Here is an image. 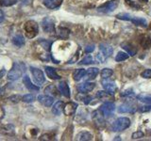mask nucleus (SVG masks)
Wrapping results in <instances>:
<instances>
[{
  "mask_svg": "<svg viewBox=\"0 0 151 141\" xmlns=\"http://www.w3.org/2000/svg\"><path fill=\"white\" fill-rule=\"evenodd\" d=\"M25 72L26 65L23 62H15L8 73V78L11 81H15V80H18L20 77H22Z\"/></svg>",
  "mask_w": 151,
  "mask_h": 141,
  "instance_id": "nucleus-1",
  "label": "nucleus"
},
{
  "mask_svg": "<svg viewBox=\"0 0 151 141\" xmlns=\"http://www.w3.org/2000/svg\"><path fill=\"white\" fill-rule=\"evenodd\" d=\"M24 30L27 39H33L39 33V26L35 21L28 20L24 24Z\"/></svg>",
  "mask_w": 151,
  "mask_h": 141,
  "instance_id": "nucleus-2",
  "label": "nucleus"
},
{
  "mask_svg": "<svg viewBox=\"0 0 151 141\" xmlns=\"http://www.w3.org/2000/svg\"><path fill=\"white\" fill-rule=\"evenodd\" d=\"M130 126V120L129 118L122 117L118 118V119L113 121V123L111 124V131L113 132H121L124 131L127 128H129Z\"/></svg>",
  "mask_w": 151,
  "mask_h": 141,
  "instance_id": "nucleus-3",
  "label": "nucleus"
},
{
  "mask_svg": "<svg viewBox=\"0 0 151 141\" xmlns=\"http://www.w3.org/2000/svg\"><path fill=\"white\" fill-rule=\"evenodd\" d=\"M29 70H30V73L32 74L33 80H34V82L37 86H41L42 83H45V74L40 69L32 67L31 66V67H29Z\"/></svg>",
  "mask_w": 151,
  "mask_h": 141,
  "instance_id": "nucleus-4",
  "label": "nucleus"
},
{
  "mask_svg": "<svg viewBox=\"0 0 151 141\" xmlns=\"http://www.w3.org/2000/svg\"><path fill=\"white\" fill-rule=\"evenodd\" d=\"M42 27L45 33L52 34L55 32V20L52 17H45L42 21Z\"/></svg>",
  "mask_w": 151,
  "mask_h": 141,
  "instance_id": "nucleus-5",
  "label": "nucleus"
},
{
  "mask_svg": "<svg viewBox=\"0 0 151 141\" xmlns=\"http://www.w3.org/2000/svg\"><path fill=\"white\" fill-rule=\"evenodd\" d=\"M99 110L102 113L103 116L105 117H110L113 114V112L115 110V105L111 102H106L100 106Z\"/></svg>",
  "mask_w": 151,
  "mask_h": 141,
  "instance_id": "nucleus-6",
  "label": "nucleus"
},
{
  "mask_svg": "<svg viewBox=\"0 0 151 141\" xmlns=\"http://www.w3.org/2000/svg\"><path fill=\"white\" fill-rule=\"evenodd\" d=\"M118 6V2L116 0H113V1H110V2H107L106 4L102 5L100 6L97 11L99 12H103V13H109V12H112L113 11H115L116 8Z\"/></svg>",
  "mask_w": 151,
  "mask_h": 141,
  "instance_id": "nucleus-7",
  "label": "nucleus"
},
{
  "mask_svg": "<svg viewBox=\"0 0 151 141\" xmlns=\"http://www.w3.org/2000/svg\"><path fill=\"white\" fill-rule=\"evenodd\" d=\"M96 88V84L94 83H92V82H85V83H82L78 86V90L80 92V93H88L90 91H92L93 89Z\"/></svg>",
  "mask_w": 151,
  "mask_h": 141,
  "instance_id": "nucleus-8",
  "label": "nucleus"
},
{
  "mask_svg": "<svg viewBox=\"0 0 151 141\" xmlns=\"http://www.w3.org/2000/svg\"><path fill=\"white\" fill-rule=\"evenodd\" d=\"M38 101H39V103H41L42 105H45L46 107H49L53 105L54 99L52 96L45 94V95H39L38 96Z\"/></svg>",
  "mask_w": 151,
  "mask_h": 141,
  "instance_id": "nucleus-9",
  "label": "nucleus"
},
{
  "mask_svg": "<svg viewBox=\"0 0 151 141\" xmlns=\"http://www.w3.org/2000/svg\"><path fill=\"white\" fill-rule=\"evenodd\" d=\"M77 108H78L77 103L70 102V103H66V105H64V106H63V112H64V114L66 116H71V115L75 114V112H76V110H77Z\"/></svg>",
  "mask_w": 151,
  "mask_h": 141,
  "instance_id": "nucleus-10",
  "label": "nucleus"
},
{
  "mask_svg": "<svg viewBox=\"0 0 151 141\" xmlns=\"http://www.w3.org/2000/svg\"><path fill=\"white\" fill-rule=\"evenodd\" d=\"M63 0H44L42 3H44L45 6L49 9H56L60 7V5L63 4Z\"/></svg>",
  "mask_w": 151,
  "mask_h": 141,
  "instance_id": "nucleus-11",
  "label": "nucleus"
},
{
  "mask_svg": "<svg viewBox=\"0 0 151 141\" xmlns=\"http://www.w3.org/2000/svg\"><path fill=\"white\" fill-rule=\"evenodd\" d=\"M102 86H103V88L105 89V90L110 94H111V95H113V94L115 93L116 89H117V87L114 82H108V81H103L102 83Z\"/></svg>",
  "mask_w": 151,
  "mask_h": 141,
  "instance_id": "nucleus-12",
  "label": "nucleus"
},
{
  "mask_svg": "<svg viewBox=\"0 0 151 141\" xmlns=\"http://www.w3.org/2000/svg\"><path fill=\"white\" fill-rule=\"evenodd\" d=\"M0 133L5 135H13L15 134V128L12 124H6L0 126Z\"/></svg>",
  "mask_w": 151,
  "mask_h": 141,
  "instance_id": "nucleus-13",
  "label": "nucleus"
},
{
  "mask_svg": "<svg viewBox=\"0 0 151 141\" xmlns=\"http://www.w3.org/2000/svg\"><path fill=\"white\" fill-rule=\"evenodd\" d=\"M99 73V70L97 68H89L86 73H85L84 77L86 81H90V80H93Z\"/></svg>",
  "mask_w": 151,
  "mask_h": 141,
  "instance_id": "nucleus-14",
  "label": "nucleus"
},
{
  "mask_svg": "<svg viewBox=\"0 0 151 141\" xmlns=\"http://www.w3.org/2000/svg\"><path fill=\"white\" fill-rule=\"evenodd\" d=\"M58 88L60 92L63 94V95L66 98H70L71 96V93H70V88H69V86L67 85L65 81H61L60 82L59 86H58Z\"/></svg>",
  "mask_w": 151,
  "mask_h": 141,
  "instance_id": "nucleus-15",
  "label": "nucleus"
},
{
  "mask_svg": "<svg viewBox=\"0 0 151 141\" xmlns=\"http://www.w3.org/2000/svg\"><path fill=\"white\" fill-rule=\"evenodd\" d=\"M24 84H25V87L28 89V90H31V91H38L39 90V87L37 85H33L30 78L27 76V75H25V77L23 79Z\"/></svg>",
  "mask_w": 151,
  "mask_h": 141,
  "instance_id": "nucleus-16",
  "label": "nucleus"
},
{
  "mask_svg": "<svg viewBox=\"0 0 151 141\" xmlns=\"http://www.w3.org/2000/svg\"><path fill=\"white\" fill-rule=\"evenodd\" d=\"M45 73L47 74V76H48L50 79H53V80H59V79H60V76L58 73H57L56 69L52 68V67H49V66H45Z\"/></svg>",
  "mask_w": 151,
  "mask_h": 141,
  "instance_id": "nucleus-17",
  "label": "nucleus"
},
{
  "mask_svg": "<svg viewBox=\"0 0 151 141\" xmlns=\"http://www.w3.org/2000/svg\"><path fill=\"white\" fill-rule=\"evenodd\" d=\"M99 49H100V53H102L104 56H106V58L111 56L112 52H113L112 47L109 44H106V43H101L100 45H99Z\"/></svg>",
  "mask_w": 151,
  "mask_h": 141,
  "instance_id": "nucleus-18",
  "label": "nucleus"
},
{
  "mask_svg": "<svg viewBox=\"0 0 151 141\" xmlns=\"http://www.w3.org/2000/svg\"><path fill=\"white\" fill-rule=\"evenodd\" d=\"M121 47L126 51V53H127L131 56H134L137 54V49L135 48L133 45L127 43V42H124V43H122Z\"/></svg>",
  "mask_w": 151,
  "mask_h": 141,
  "instance_id": "nucleus-19",
  "label": "nucleus"
},
{
  "mask_svg": "<svg viewBox=\"0 0 151 141\" xmlns=\"http://www.w3.org/2000/svg\"><path fill=\"white\" fill-rule=\"evenodd\" d=\"M135 111V108L132 106L130 103H123L118 107V112L119 113H133Z\"/></svg>",
  "mask_w": 151,
  "mask_h": 141,
  "instance_id": "nucleus-20",
  "label": "nucleus"
},
{
  "mask_svg": "<svg viewBox=\"0 0 151 141\" xmlns=\"http://www.w3.org/2000/svg\"><path fill=\"white\" fill-rule=\"evenodd\" d=\"M63 106H64L63 102L58 101L53 105V107H52V113H53L54 115H60L61 112L63 111Z\"/></svg>",
  "mask_w": 151,
  "mask_h": 141,
  "instance_id": "nucleus-21",
  "label": "nucleus"
},
{
  "mask_svg": "<svg viewBox=\"0 0 151 141\" xmlns=\"http://www.w3.org/2000/svg\"><path fill=\"white\" fill-rule=\"evenodd\" d=\"M77 140H81V141H87V140H92L93 139V135L89 132H80L77 135Z\"/></svg>",
  "mask_w": 151,
  "mask_h": 141,
  "instance_id": "nucleus-22",
  "label": "nucleus"
},
{
  "mask_svg": "<svg viewBox=\"0 0 151 141\" xmlns=\"http://www.w3.org/2000/svg\"><path fill=\"white\" fill-rule=\"evenodd\" d=\"M130 22L133 23L134 25L137 26H142V27L147 26V22L145 21V19L141 18V17H132Z\"/></svg>",
  "mask_w": 151,
  "mask_h": 141,
  "instance_id": "nucleus-23",
  "label": "nucleus"
},
{
  "mask_svg": "<svg viewBox=\"0 0 151 141\" xmlns=\"http://www.w3.org/2000/svg\"><path fill=\"white\" fill-rule=\"evenodd\" d=\"M137 100H139L144 103H146V105H151V94L141 93L139 95H137Z\"/></svg>",
  "mask_w": 151,
  "mask_h": 141,
  "instance_id": "nucleus-24",
  "label": "nucleus"
},
{
  "mask_svg": "<svg viewBox=\"0 0 151 141\" xmlns=\"http://www.w3.org/2000/svg\"><path fill=\"white\" fill-rule=\"evenodd\" d=\"M12 43L17 46V47H22L24 44H25V39H24V37L20 34L18 35H15L13 38H12Z\"/></svg>",
  "mask_w": 151,
  "mask_h": 141,
  "instance_id": "nucleus-25",
  "label": "nucleus"
},
{
  "mask_svg": "<svg viewBox=\"0 0 151 141\" xmlns=\"http://www.w3.org/2000/svg\"><path fill=\"white\" fill-rule=\"evenodd\" d=\"M85 73H86V70L84 69H77L73 73L74 80L75 81H79V80H81L84 77Z\"/></svg>",
  "mask_w": 151,
  "mask_h": 141,
  "instance_id": "nucleus-26",
  "label": "nucleus"
},
{
  "mask_svg": "<svg viewBox=\"0 0 151 141\" xmlns=\"http://www.w3.org/2000/svg\"><path fill=\"white\" fill-rule=\"evenodd\" d=\"M93 119L94 120V123H96L97 126L101 125L104 126V120H103V117L99 114L98 111H96L93 113Z\"/></svg>",
  "mask_w": 151,
  "mask_h": 141,
  "instance_id": "nucleus-27",
  "label": "nucleus"
},
{
  "mask_svg": "<svg viewBox=\"0 0 151 141\" xmlns=\"http://www.w3.org/2000/svg\"><path fill=\"white\" fill-rule=\"evenodd\" d=\"M58 34L61 39H67L70 35V30L65 27H60L58 29Z\"/></svg>",
  "mask_w": 151,
  "mask_h": 141,
  "instance_id": "nucleus-28",
  "label": "nucleus"
},
{
  "mask_svg": "<svg viewBox=\"0 0 151 141\" xmlns=\"http://www.w3.org/2000/svg\"><path fill=\"white\" fill-rule=\"evenodd\" d=\"M129 58V55L127 53H124V52H118L116 56H115V60L117 62H121V61L127 60Z\"/></svg>",
  "mask_w": 151,
  "mask_h": 141,
  "instance_id": "nucleus-29",
  "label": "nucleus"
},
{
  "mask_svg": "<svg viewBox=\"0 0 151 141\" xmlns=\"http://www.w3.org/2000/svg\"><path fill=\"white\" fill-rule=\"evenodd\" d=\"M140 43L145 49L150 48V46H151V40H150V38L149 37H144V38H142V40L140 41Z\"/></svg>",
  "mask_w": 151,
  "mask_h": 141,
  "instance_id": "nucleus-30",
  "label": "nucleus"
},
{
  "mask_svg": "<svg viewBox=\"0 0 151 141\" xmlns=\"http://www.w3.org/2000/svg\"><path fill=\"white\" fill-rule=\"evenodd\" d=\"M45 94H47V95H55V96H57L58 95V91H57V88H56V87L55 86H53V85H50V86H48L45 89Z\"/></svg>",
  "mask_w": 151,
  "mask_h": 141,
  "instance_id": "nucleus-31",
  "label": "nucleus"
},
{
  "mask_svg": "<svg viewBox=\"0 0 151 141\" xmlns=\"http://www.w3.org/2000/svg\"><path fill=\"white\" fill-rule=\"evenodd\" d=\"M112 73H113L112 70L109 69V68L103 69V70H102V72H101V76H102V79H108L109 77H111V76Z\"/></svg>",
  "mask_w": 151,
  "mask_h": 141,
  "instance_id": "nucleus-32",
  "label": "nucleus"
},
{
  "mask_svg": "<svg viewBox=\"0 0 151 141\" xmlns=\"http://www.w3.org/2000/svg\"><path fill=\"white\" fill-rule=\"evenodd\" d=\"M39 43L42 45V47L44 48L45 51H50L51 49V44H52V42L49 41H47V40H41L39 41Z\"/></svg>",
  "mask_w": 151,
  "mask_h": 141,
  "instance_id": "nucleus-33",
  "label": "nucleus"
},
{
  "mask_svg": "<svg viewBox=\"0 0 151 141\" xmlns=\"http://www.w3.org/2000/svg\"><path fill=\"white\" fill-rule=\"evenodd\" d=\"M92 63H93V58L91 56H86L84 58H82L78 62L79 65H89V64H92Z\"/></svg>",
  "mask_w": 151,
  "mask_h": 141,
  "instance_id": "nucleus-34",
  "label": "nucleus"
},
{
  "mask_svg": "<svg viewBox=\"0 0 151 141\" xmlns=\"http://www.w3.org/2000/svg\"><path fill=\"white\" fill-rule=\"evenodd\" d=\"M116 18L119 19V20H124V21H130L132 16L129 13H119L116 15Z\"/></svg>",
  "mask_w": 151,
  "mask_h": 141,
  "instance_id": "nucleus-35",
  "label": "nucleus"
},
{
  "mask_svg": "<svg viewBox=\"0 0 151 141\" xmlns=\"http://www.w3.org/2000/svg\"><path fill=\"white\" fill-rule=\"evenodd\" d=\"M17 2V0H0V6L3 7H9L12 6Z\"/></svg>",
  "mask_w": 151,
  "mask_h": 141,
  "instance_id": "nucleus-36",
  "label": "nucleus"
},
{
  "mask_svg": "<svg viewBox=\"0 0 151 141\" xmlns=\"http://www.w3.org/2000/svg\"><path fill=\"white\" fill-rule=\"evenodd\" d=\"M35 100V97L32 95V94H27V95L22 97V101L25 103H32Z\"/></svg>",
  "mask_w": 151,
  "mask_h": 141,
  "instance_id": "nucleus-37",
  "label": "nucleus"
},
{
  "mask_svg": "<svg viewBox=\"0 0 151 141\" xmlns=\"http://www.w3.org/2000/svg\"><path fill=\"white\" fill-rule=\"evenodd\" d=\"M21 99H22V97L20 95H12L11 97H9L8 100L9 103H17L20 102Z\"/></svg>",
  "mask_w": 151,
  "mask_h": 141,
  "instance_id": "nucleus-38",
  "label": "nucleus"
},
{
  "mask_svg": "<svg viewBox=\"0 0 151 141\" xmlns=\"http://www.w3.org/2000/svg\"><path fill=\"white\" fill-rule=\"evenodd\" d=\"M142 77L145 79H151V69H146L142 73Z\"/></svg>",
  "mask_w": 151,
  "mask_h": 141,
  "instance_id": "nucleus-39",
  "label": "nucleus"
},
{
  "mask_svg": "<svg viewBox=\"0 0 151 141\" xmlns=\"http://www.w3.org/2000/svg\"><path fill=\"white\" fill-rule=\"evenodd\" d=\"M144 136V133L141 131H138V132H135V133L132 134L131 135V138L132 139H138V138H142Z\"/></svg>",
  "mask_w": 151,
  "mask_h": 141,
  "instance_id": "nucleus-40",
  "label": "nucleus"
},
{
  "mask_svg": "<svg viewBox=\"0 0 151 141\" xmlns=\"http://www.w3.org/2000/svg\"><path fill=\"white\" fill-rule=\"evenodd\" d=\"M126 1V3L127 4V5H129V6L131 7V8H134V9H140V6L138 4H136L135 2H133V1H131V0H125Z\"/></svg>",
  "mask_w": 151,
  "mask_h": 141,
  "instance_id": "nucleus-41",
  "label": "nucleus"
},
{
  "mask_svg": "<svg viewBox=\"0 0 151 141\" xmlns=\"http://www.w3.org/2000/svg\"><path fill=\"white\" fill-rule=\"evenodd\" d=\"M151 110V105H145V106H141L139 108V111L144 113V112H148Z\"/></svg>",
  "mask_w": 151,
  "mask_h": 141,
  "instance_id": "nucleus-42",
  "label": "nucleus"
},
{
  "mask_svg": "<svg viewBox=\"0 0 151 141\" xmlns=\"http://www.w3.org/2000/svg\"><path fill=\"white\" fill-rule=\"evenodd\" d=\"M109 95V93L105 90V91H98L96 93V97L97 98H104V97H107Z\"/></svg>",
  "mask_w": 151,
  "mask_h": 141,
  "instance_id": "nucleus-43",
  "label": "nucleus"
},
{
  "mask_svg": "<svg viewBox=\"0 0 151 141\" xmlns=\"http://www.w3.org/2000/svg\"><path fill=\"white\" fill-rule=\"evenodd\" d=\"M134 92L131 90V89H127V90H125L124 92L122 93L123 96H129V95H133Z\"/></svg>",
  "mask_w": 151,
  "mask_h": 141,
  "instance_id": "nucleus-44",
  "label": "nucleus"
},
{
  "mask_svg": "<svg viewBox=\"0 0 151 141\" xmlns=\"http://www.w3.org/2000/svg\"><path fill=\"white\" fill-rule=\"evenodd\" d=\"M93 50H94V45H88L86 48H85V52H86V53H92Z\"/></svg>",
  "mask_w": 151,
  "mask_h": 141,
  "instance_id": "nucleus-45",
  "label": "nucleus"
},
{
  "mask_svg": "<svg viewBox=\"0 0 151 141\" xmlns=\"http://www.w3.org/2000/svg\"><path fill=\"white\" fill-rule=\"evenodd\" d=\"M5 19V15H4V12L2 9H0V24H1Z\"/></svg>",
  "mask_w": 151,
  "mask_h": 141,
  "instance_id": "nucleus-46",
  "label": "nucleus"
},
{
  "mask_svg": "<svg viewBox=\"0 0 151 141\" xmlns=\"http://www.w3.org/2000/svg\"><path fill=\"white\" fill-rule=\"evenodd\" d=\"M5 73H6V70H5V69H3V70H0V79H1V78L4 76Z\"/></svg>",
  "mask_w": 151,
  "mask_h": 141,
  "instance_id": "nucleus-47",
  "label": "nucleus"
},
{
  "mask_svg": "<svg viewBox=\"0 0 151 141\" xmlns=\"http://www.w3.org/2000/svg\"><path fill=\"white\" fill-rule=\"evenodd\" d=\"M4 93H5V88H2V87H0V96L4 95Z\"/></svg>",
  "mask_w": 151,
  "mask_h": 141,
  "instance_id": "nucleus-48",
  "label": "nucleus"
},
{
  "mask_svg": "<svg viewBox=\"0 0 151 141\" xmlns=\"http://www.w3.org/2000/svg\"><path fill=\"white\" fill-rule=\"evenodd\" d=\"M140 1H142V2H147L148 0H140Z\"/></svg>",
  "mask_w": 151,
  "mask_h": 141,
  "instance_id": "nucleus-49",
  "label": "nucleus"
}]
</instances>
